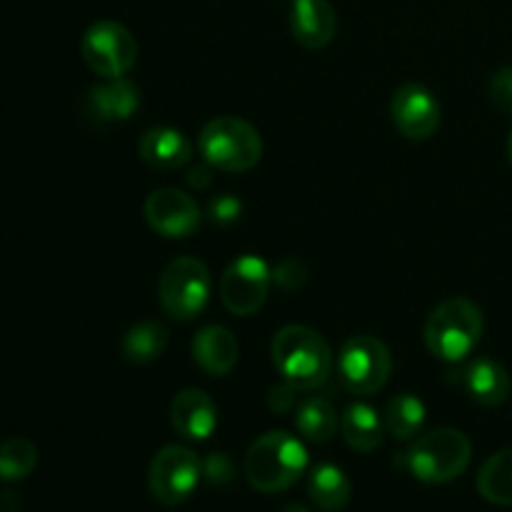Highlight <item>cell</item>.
Instances as JSON below:
<instances>
[{"label":"cell","mask_w":512,"mask_h":512,"mask_svg":"<svg viewBox=\"0 0 512 512\" xmlns=\"http://www.w3.org/2000/svg\"><path fill=\"white\" fill-rule=\"evenodd\" d=\"M273 365L285 383L300 393L320 388L333 373V350L328 340L305 325H285L275 333L270 345Z\"/></svg>","instance_id":"cell-1"},{"label":"cell","mask_w":512,"mask_h":512,"mask_svg":"<svg viewBox=\"0 0 512 512\" xmlns=\"http://www.w3.org/2000/svg\"><path fill=\"white\" fill-rule=\"evenodd\" d=\"M308 470V450L295 435L273 430L255 440L243 460L248 483L260 493H283L293 488Z\"/></svg>","instance_id":"cell-2"},{"label":"cell","mask_w":512,"mask_h":512,"mask_svg":"<svg viewBox=\"0 0 512 512\" xmlns=\"http://www.w3.org/2000/svg\"><path fill=\"white\" fill-rule=\"evenodd\" d=\"M473 460V443L455 428H438L420 435L400 458V468L428 485L453 483L468 470Z\"/></svg>","instance_id":"cell-3"},{"label":"cell","mask_w":512,"mask_h":512,"mask_svg":"<svg viewBox=\"0 0 512 512\" xmlns=\"http://www.w3.org/2000/svg\"><path fill=\"white\" fill-rule=\"evenodd\" d=\"M483 313L468 298H448L425 323V345L445 363H463L483 338Z\"/></svg>","instance_id":"cell-4"},{"label":"cell","mask_w":512,"mask_h":512,"mask_svg":"<svg viewBox=\"0 0 512 512\" xmlns=\"http://www.w3.org/2000/svg\"><path fill=\"white\" fill-rule=\"evenodd\" d=\"M200 155L208 165L223 173H248L263 158V138L250 123L240 118H213L198 135Z\"/></svg>","instance_id":"cell-5"},{"label":"cell","mask_w":512,"mask_h":512,"mask_svg":"<svg viewBox=\"0 0 512 512\" xmlns=\"http://www.w3.org/2000/svg\"><path fill=\"white\" fill-rule=\"evenodd\" d=\"M213 290L208 268L203 260L183 258L170 260L158 278V300L165 315L178 323H190L205 310Z\"/></svg>","instance_id":"cell-6"},{"label":"cell","mask_w":512,"mask_h":512,"mask_svg":"<svg viewBox=\"0 0 512 512\" xmlns=\"http://www.w3.org/2000/svg\"><path fill=\"white\" fill-rule=\"evenodd\" d=\"M393 373V355L375 335H353L338 355V378L348 393L373 395L385 388Z\"/></svg>","instance_id":"cell-7"},{"label":"cell","mask_w":512,"mask_h":512,"mask_svg":"<svg viewBox=\"0 0 512 512\" xmlns=\"http://www.w3.org/2000/svg\"><path fill=\"white\" fill-rule=\"evenodd\" d=\"M200 478H203V460L185 445H165L150 460V495L165 508L183 505L195 493Z\"/></svg>","instance_id":"cell-8"},{"label":"cell","mask_w":512,"mask_h":512,"mask_svg":"<svg viewBox=\"0 0 512 512\" xmlns=\"http://www.w3.org/2000/svg\"><path fill=\"white\" fill-rule=\"evenodd\" d=\"M80 53L85 65L100 78H125L138 60V40L123 23L98 20L85 30Z\"/></svg>","instance_id":"cell-9"},{"label":"cell","mask_w":512,"mask_h":512,"mask_svg":"<svg viewBox=\"0 0 512 512\" xmlns=\"http://www.w3.org/2000/svg\"><path fill=\"white\" fill-rule=\"evenodd\" d=\"M273 270L258 255H240L225 268L220 278V300L225 310L238 318H250L265 305Z\"/></svg>","instance_id":"cell-10"},{"label":"cell","mask_w":512,"mask_h":512,"mask_svg":"<svg viewBox=\"0 0 512 512\" xmlns=\"http://www.w3.org/2000/svg\"><path fill=\"white\" fill-rule=\"evenodd\" d=\"M145 220L158 235L183 240L198 233L203 223L200 205L178 188H158L145 200Z\"/></svg>","instance_id":"cell-11"},{"label":"cell","mask_w":512,"mask_h":512,"mask_svg":"<svg viewBox=\"0 0 512 512\" xmlns=\"http://www.w3.org/2000/svg\"><path fill=\"white\" fill-rule=\"evenodd\" d=\"M390 115L398 133L408 140H428L440 128V103L425 85H400L390 100Z\"/></svg>","instance_id":"cell-12"},{"label":"cell","mask_w":512,"mask_h":512,"mask_svg":"<svg viewBox=\"0 0 512 512\" xmlns=\"http://www.w3.org/2000/svg\"><path fill=\"white\" fill-rule=\"evenodd\" d=\"M170 425L185 440H208L218 428V405L198 388L180 390L170 403Z\"/></svg>","instance_id":"cell-13"},{"label":"cell","mask_w":512,"mask_h":512,"mask_svg":"<svg viewBox=\"0 0 512 512\" xmlns=\"http://www.w3.org/2000/svg\"><path fill=\"white\" fill-rule=\"evenodd\" d=\"M290 30L308 50H323L338 33V15L328 0H290Z\"/></svg>","instance_id":"cell-14"},{"label":"cell","mask_w":512,"mask_h":512,"mask_svg":"<svg viewBox=\"0 0 512 512\" xmlns=\"http://www.w3.org/2000/svg\"><path fill=\"white\" fill-rule=\"evenodd\" d=\"M458 375V385L470 395V400H475L478 405L485 408H495V405H503L510 395V375L508 370L500 363L490 358H478L470 360Z\"/></svg>","instance_id":"cell-15"},{"label":"cell","mask_w":512,"mask_h":512,"mask_svg":"<svg viewBox=\"0 0 512 512\" xmlns=\"http://www.w3.org/2000/svg\"><path fill=\"white\" fill-rule=\"evenodd\" d=\"M238 340L223 325H205L193 338V360L213 378H225L238 365Z\"/></svg>","instance_id":"cell-16"},{"label":"cell","mask_w":512,"mask_h":512,"mask_svg":"<svg viewBox=\"0 0 512 512\" xmlns=\"http://www.w3.org/2000/svg\"><path fill=\"white\" fill-rule=\"evenodd\" d=\"M138 153L150 168L178 170L193 158V143L175 128H150L140 138Z\"/></svg>","instance_id":"cell-17"},{"label":"cell","mask_w":512,"mask_h":512,"mask_svg":"<svg viewBox=\"0 0 512 512\" xmlns=\"http://www.w3.org/2000/svg\"><path fill=\"white\" fill-rule=\"evenodd\" d=\"M140 108V90L125 78H110L88 93V113L100 123L128 120Z\"/></svg>","instance_id":"cell-18"},{"label":"cell","mask_w":512,"mask_h":512,"mask_svg":"<svg viewBox=\"0 0 512 512\" xmlns=\"http://www.w3.org/2000/svg\"><path fill=\"white\" fill-rule=\"evenodd\" d=\"M340 433L355 453H373L383 443L385 423L373 405L353 403L340 418Z\"/></svg>","instance_id":"cell-19"},{"label":"cell","mask_w":512,"mask_h":512,"mask_svg":"<svg viewBox=\"0 0 512 512\" xmlns=\"http://www.w3.org/2000/svg\"><path fill=\"white\" fill-rule=\"evenodd\" d=\"M308 495L318 510L340 512L350 503L353 485H350L348 475H345L338 465L318 463L310 470Z\"/></svg>","instance_id":"cell-20"},{"label":"cell","mask_w":512,"mask_h":512,"mask_svg":"<svg viewBox=\"0 0 512 512\" xmlns=\"http://www.w3.org/2000/svg\"><path fill=\"white\" fill-rule=\"evenodd\" d=\"M338 415L335 408L320 395H310V398L300 400L295 408V428L310 443H330L338 433Z\"/></svg>","instance_id":"cell-21"},{"label":"cell","mask_w":512,"mask_h":512,"mask_svg":"<svg viewBox=\"0 0 512 512\" xmlns=\"http://www.w3.org/2000/svg\"><path fill=\"white\" fill-rule=\"evenodd\" d=\"M165 348H168V330L155 320H143V323L133 325L120 343L123 358L135 365L153 363L165 353Z\"/></svg>","instance_id":"cell-22"},{"label":"cell","mask_w":512,"mask_h":512,"mask_svg":"<svg viewBox=\"0 0 512 512\" xmlns=\"http://www.w3.org/2000/svg\"><path fill=\"white\" fill-rule=\"evenodd\" d=\"M478 493L488 503L512 508V448L485 460L478 473Z\"/></svg>","instance_id":"cell-23"},{"label":"cell","mask_w":512,"mask_h":512,"mask_svg":"<svg viewBox=\"0 0 512 512\" xmlns=\"http://www.w3.org/2000/svg\"><path fill=\"white\" fill-rule=\"evenodd\" d=\"M385 430L395 440H413L425 425V403L413 393H400L388 400L383 415Z\"/></svg>","instance_id":"cell-24"},{"label":"cell","mask_w":512,"mask_h":512,"mask_svg":"<svg viewBox=\"0 0 512 512\" xmlns=\"http://www.w3.org/2000/svg\"><path fill=\"white\" fill-rule=\"evenodd\" d=\"M38 465V448L28 438H10L0 445V480L18 483Z\"/></svg>","instance_id":"cell-25"},{"label":"cell","mask_w":512,"mask_h":512,"mask_svg":"<svg viewBox=\"0 0 512 512\" xmlns=\"http://www.w3.org/2000/svg\"><path fill=\"white\" fill-rule=\"evenodd\" d=\"M273 280L283 290L293 293V290H300L305 285V280H308V268H305L303 260L285 258V260H280L278 265H275Z\"/></svg>","instance_id":"cell-26"},{"label":"cell","mask_w":512,"mask_h":512,"mask_svg":"<svg viewBox=\"0 0 512 512\" xmlns=\"http://www.w3.org/2000/svg\"><path fill=\"white\" fill-rule=\"evenodd\" d=\"M208 215L215 225H223V228H228V225L238 223L240 220V215H243V203H240L235 195L223 193V195H218V198L210 200Z\"/></svg>","instance_id":"cell-27"},{"label":"cell","mask_w":512,"mask_h":512,"mask_svg":"<svg viewBox=\"0 0 512 512\" xmlns=\"http://www.w3.org/2000/svg\"><path fill=\"white\" fill-rule=\"evenodd\" d=\"M490 98L498 105V110L512 118V68H500L490 78Z\"/></svg>","instance_id":"cell-28"},{"label":"cell","mask_w":512,"mask_h":512,"mask_svg":"<svg viewBox=\"0 0 512 512\" xmlns=\"http://www.w3.org/2000/svg\"><path fill=\"white\" fill-rule=\"evenodd\" d=\"M298 393L300 390H295L293 385L283 380V385H275L268 393V408L273 413H290L295 408V403H298V398H295Z\"/></svg>","instance_id":"cell-29"},{"label":"cell","mask_w":512,"mask_h":512,"mask_svg":"<svg viewBox=\"0 0 512 512\" xmlns=\"http://www.w3.org/2000/svg\"><path fill=\"white\" fill-rule=\"evenodd\" d=\"M203 475H205V478H208L213 485L228 483L230 475H233V468H230V460L225 458L223 453L210 455V458L203 463Z\"/></svg>","instance_id":"cell-30"},{"label":"cell","mask_w":512,"mask_h":512,"mask_svg":"<svg viewBox=\"0 0 512 512\" xmlns=\"http://www.w3.org/2000/svg\"><path fill=\"white\" fill-rule=\"evenodd\" d=\"M213 165H208L203 160V165H198V168H190V173H188V183L193 185V188H198V190H205L210 185V180H213Z\"/></svg>","instance_id":"cell-31"},{"label":"cell","mask_w":512,"mask_h":512,"mask_svg":"<svg viewBox=\"0 0 512 512\" xmlns=\"http://www.w3.org/2000/svg\"><path fill=\"white\" fill-rule=\"evenodd\" d=\"M280 512H310V510L305 508V505H300V503H288Z\"/></svg>","instance_id":"cell-32"},{"label":"cell","mask_w":512,"mask_h":512,"mask_svg":"<svg viewBox=\"0 0 512 512\" xmlns=\"http://www.w3.org/2000/svg\"><path fill=\"white\" fill-rule=\"evenodd\" d=\"M508 158H510V165H512V130H510V138H508Z\"/></svg>","instance_id":"cell-33"}]
</instances>
